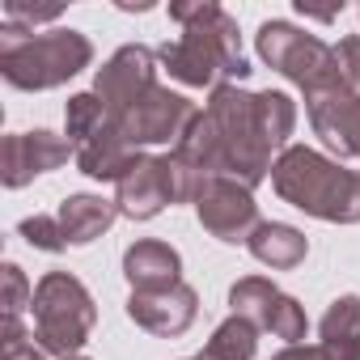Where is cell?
Wrapping results in <instances>:
<instances>
[{
	"label": "cell",
	"instance_id": "cell-1",
	"mask_svg": "<svg viewBox=\"0 0 360 360\" xmlns=\"http://www.w3.org/2000/svg\"><path fill=\"white\" fill-rule=\"evenodd\" d=\"M169 18L183 26L174 43L157 51L165 72L183 85L195 89H217V85H238L250 77V64L242 56L238 22L212 5V0H195V5H169Z\"/></svg>",
	"mask_w": 360,
	"mask_h": 360
},
{
	"label": "cell",
	"instance_id": "cell-2",
	"mask_svg": "<svg viewBox=\"0 0 360 360\" xmlns=\"http://www.w3.org/2000/svg\"><path fill=\"white\" fill-rule=\"evenodd\" d=\"M271 187L284 204L301 208L305 217L330 221V225H356L360 221V174L343 169L339 161L292 144L271 165Z\"/></svg>",
	"mask_w": 360,
	"mask_h": 360
},
{
	"label": "cell",
	"instance_id": "cell-3",
	"mask_svg": "<svg viewBox=\"0 0 360 360\" xmlns=\"http://www.w3.org/2000/svg\"><path fill=\"white\" fill-rule=\"evenodd\" d=\"M94 60V43L81 30H22L0 26V72L13 89H56L85 72Z\"/></svg>",
	"mask_w": 360,
	"mask_h": 360
},
{
	"label": "cell",
	"instance_id": "cell-4",
	"mask_svg": "<svg viewBox=\"0 0 360 360\" xmlns=\"http://www.w3.org/2000/svg\"><path fill=\"white\" fill-rule=\"evenodd\" d=\"M34 339L51 356H81L94 335L98 305L72 271H47L34 288Z\"/></svg>",
	"mask_w": 360,
	"mask_h": 360
},
{
	"label": "cell",
	"instance_id": "cell-5",
	"mask_svg": "<svg viewBox=\"0 0 360 360\" xmlns=\"http://www.w3.org/2000/svg\"><path fill=\"white\" fill-rule=\"evenodd\" d=\"M204 115L217 123L221 144H225V174L238 178L246 187H259L267 169H271V144L259 131L255 119V94H246L242 85H217Z\"/></svg>",
	"mask_w": 360,
	"mask_h": 360
},
{
	"label": "cell",
	"instance_id": "cell-6",
	"mask_svg": "<svg viewBox=\"0 0 360 360\" xmlns=\"http://www.w3.org/2000/svg\"><path fill=\"white\" fill-rule=\"evenodd\" d=\"M259 56L263 64H271L280 77H288L292 85L305 89V98H318V94H330V89H343L339 85V64H335V47L288 26V22H263L259 34Z\"/></svg>",
	"mask_w": 360,
	"mask_h": 360
},
{
	"label": "cell",
	"instance_id": "cell-7",
	"mask_svg": "<svg viewBox=\"0 0 360 360\" xmlns=\"http://www.w3.org/2000/svg\"><path fill=\"white\" fill-rule=\"evenodd\" d=\"M204 183H208V178L191 174L174 153H161V157H144L123 178L115 204H119V217H127V221H153L169 204H187V200L195 204Z\"/></svg>",
	"mask_w": 360,
	"mask_h": 360
},
{
	"label": "cell",
	"instance_id": "cell-8",
	"mask_svg": "<svg viewBox=\"0 0 360 360\" xmlns=\"http://www.w3.org/2000/svg\"><path fill=\"white\" fill-rule=\"evenodd\" d=\"M200 110L183 98V94H174L165 85L148 89L136 106H127L119 119H110V127L131 144V148H144V144H178L187 131V123L195 119Z\"/></svg>",
	"mask_w": 360,
	"mask_h": 360
},
{
	"label": "cell",
	"instance_id": "cell-9",
	"mask_svg": "<svg viewBox=\"0 0 360 360\" xmlns=\"http://www.w3.org/2000/svg\"><path fill=\"white\" fill-rule=\"evenodd\" d=\"M195 217H200V225H204L217 242H229V246L250 242L255 229L263 225L250 187L238 183V178H225V174H221V178H208V183L200 187V195H195Z\"/></svg>",
	"mask_w": 360,
	"mask_h": 360
},
{
	"label": "cell",
	"instance_id": "cell-10",
	"mask_svg": "<svg viewBox=\"0 0 360 360\" xmlns=\"http://www.w3.org/2000/svg\"><path fill=\"white\" fill-rule=\"evenodd\" d=\"M229 309H233L238 318H246L255 330H271V335L284 339V343H301L305 330H309L305 309H301L288 292H280L271 280H263V276L238 280V284L229 288Z\"/></svg>",
	"mask_w": 360,
	"mask_h": 360
},
{
	"label": "cell",
	"instance_id": "cell-11",
	"mask_svg": "<svg viewBox=\"0 0 360 360\" xmlns=\"http://www.w3.org/2000/svg\"><path fill=\"white\" fill-rule=\"evenodd\" d=\"M157 51L148 47H119L94 77V94L102 98L106 115L119 119L127 106H136L148 89H157Z\"/></svg>",
	"mask_w": 360,
	"mask_h": 360
},
{
	"label": "cell",
	"instance_id": "cell-12",
	"mask_svg": "<svg viewBox=\"0 0 360 360\" xmlns=\"http://www.w3.org/2000/svg\"><path fill=\"white\" fill-rule=\"evenodd\" d=\"M77 153V144L68 136H56V131H13L5 136V144H0V178H5V187L18 191L26 183H34L39 174H51L60 169L68 157Z\"/></svg>",
	"mask_w": 360,
	"mask_h": 360
},
{
	"label": "cell",
	"instance_id": "cell-13",
	"mask_svg": "<svg viewBox=\"0 0 360 360\" xmlns=\"http://www.w3.org/2000/svg\"><path fill=\"white\" fill-rule=\"evenodd\" d=\"M200 314V297L191 284H174V288H161V292H131L127 297V318L148 330V335H161V339H174L183 335Z\"/></svg>",
	"mask_w": 360,
	"mask_h": 360
},
{
	"label": "cell",
	"instance_id": "cell-14",
	"mask_svg": "<svg viewBox=\"0 0 360 360\" xmlns=\"http://www.w3.org/2000/svg\"><path fill=\"white\" fill-rule=\"evenodd\" d=\"M309 123L318 131V140L343 161V157H360V94L352 89H330L318 98H305Z\"/></svg>",
	"mask_w": 360,
	"mask_h": 360
},
{
	"label": "cell",
	"instance_id": "cell-15",
	"mask_svg": "<svg viewBox=\"0 0 360 360\" xmlns=\"http://www.w3.org/2000/svg\"><path fill=\"white\" fill-rule=\"evenodd\" d=\"M123 276H127L131 292H161V288L183 284V259H178L174 246H165L157 238H144V242L127 246Z\"/></svg>",
	"mask_w": 360,
	"mask_h": 360
},
{
	"label": "cell",
	"instance_id": "cell-16",
	"mask_svg": "<svg viewBox=\"0 0 360 360\" xmlns=\"http://www.w3.org/2000/svg\"><path fill=\"white\" fill-rule=\"evenodd\" d=\"M144 161V153L140 148H131L110 123L89 140V144H81L77 148V165H81V174H89V178H102V183H123V178L136 169Z\"/></svg>",
	"mask_w": 360,
	"mask_h": 360
},
{
	"label": "cell",
	"instance_id": "cell-17",
	"mask_svg": "<svg viewBox=\"0 0 360 360\" xmlns=\"http://www.w3.org/2000/svg\"><path fill=\"white\" fill-rule=\"evenodd\" d=\"M56 217H60V229H64L68 246H89V242H98L115 225L119 204L102 200V195H68Z\"/></svg>",
	"mask_w": 360,
	"mask_h": 360
},
{
	"label": "cell",
	"instance_id": "cell-18",
	"mask_svg": "<svg viewBox=\"0 0 360 360\" xmlns=\"http://www.w3.org/2000/svg\"><path fill=\"white\" fill-rule=\"evenodd\" d=\"M246 246H250V255H255L263 267H271V271H292V267H301L305 255H309L305 233L292 229V225H280V221H263Z\"/></svg>",
	"mask_w": 360,
	"mask_h": 360
},
{
	"label": "cell",
	"instance_id": "cell-19",
	"mask_svg": "<svg viewBox=\"0 0 360 360\" xmlns=\"http://www.w3.org/2000/svg\"><path fill=\"white\" fill-rule=\"evenodd\" d=\"M255 347H259V330H255L246 318L229 314V318L212 330V339L204 343V352L191 356V360H255Z\"/></svg>",
	"mask_w": 360,
	"mask_h": 360
},
{
	"label": "cell",
	"instance_id": "cell-20",
	"mask_svg": "<svg viewBox=\"0 0 360 360\" xmlns=\"http://www.w3.org/2000/svg\"><path fill=\"white\" fill-rule=\"evenodd\" d=\"M255 119H259L263 140H267L271 148H280V144H288V136H292V127H297V106H292L288 94L267 89V94H255Z\"/></svg>",
	"mask_w": 360,
	"mask_h": 360
},
{
	"label": "cell",
	"instance_id": "cell-21",
	"mask_svg": "<svg viewBox=\"0 0 360 360\" xmlns=\"http://www.w3.org/2000/svg\"><path fill=\"white\" fill-rule=\"evenodd\" d=\"M64 123H68V140L81 148V144H89L106 123H110V115H106V106H102V98L89 89V94H72L68 98V106H64Z\"/></svg>",
	"mask_w": 360,
	"mask_h": 360
},
{
	"label": "cell",
	"instance_id": "cell-22",
	"mask_svg": "<svg viewBox=\"0 0 360 360\" xmlns=\"http://www.w3.org/2000/svg\"><path fill=\"white\" fill-rule=\"evenodd\" d=\"M322 339H343V335H360V297L347 292V297H335L330 309L322 314L318 322Z\"/></svg>",
	"mask_w": 360,
	"mask_h": 360
},
{
	"label": "cell",
	"instance_id": "cell-23",
	"mask_svg": "<svg viewBox=\"0 0 360 360\" xmlns=\"http://www.w3.org/2000/svg\"><path fill=\"white\" fill-rule=\"evenodd\" d=\"M18 233H22L30 246L47 250V255L68 250V238H64V229H60V217H26V221L18 225Z\"/></svg>",
	"mask_w": 360,
	"mask_h": 360
},
{
	"label": "cell",
	"instance_id": "cell-24",
	"mask_svg": "<svg viewBox=\"0 0 360 360\" xmlns=\"http://www.w3.org/2000/svg\"><path fill=\"white\" fill-rule=\"evenodd\" d=\"M26 305H34V288L18 263H5V322H22Z\"/></svg>",
	"mask_w": 360,
	"mask_h": 360
},
{
	"label": "cell",
	"instance_id": "cell-25",
	"mask_svg": "<svg viewBox=\"0 0 360 360\" xmlns=\"http://www.w3.org/2000/svg\"><path fill=\"white\" fill-rule=\"evenodd\" d=\"M335 64H339V85L360 94V34H347L335 47Z\"/></svg>",
	"mask_w": 360,
	"mask_h": 360
},
{
	"label": "cell",
	"instance_id": "cell-26",
	"mask_svg": "<svg viewBox=\"0 0 360 360\" xmlns=\"http://www.w3.org/2000/svg\"><path fill=\"white\" fill-rule=\"evenodd\" d=\"M56 18H60V9H34V5H22V0H5V22L9 26H18V22L39 26V22H56Z\"/></svg>",
	"mask_w": 360,
	"mask_h": 360
},
{
	"label": "cell",
	"instance_id": "cell-27",
	"mask_svg": "<svg viewBox=\"0 0 360 360\" xmlns=\"http://www.w3.org/2000/svg\"><path fill=\"white\" fill-rule=\"evenodd\" d=\"M322 360H360V335H343V339H322L318 343Z\"/></svg>",
	"mask_w": 360,
	"mask_h": 360
},
{
	"label": "cell",
	"instance_id": "cell-28",
	"mask_svg": "<svg viewBox=\"0 0 360 360\" xmlns=\"http://www.w3.org/2000/svg\"><path fill=\"white\" fill-rule=\"evenodd\" d=\"M271 360H322V352L318 347H309V343H288L284 352H276Z\"/></svg>",
	"mask_w": 360,
	"mask_h": 360
},
{
	"label": "cell",
	"instance_id": "cell-29",
	"mask_svg": "<svg viewBox=\"0 0 360 360\" xmlns=\"http://www.w3.org/2000/svg\"><path fill=\"white\" fill-rule=\"evenodd\" d=\"M5 360H43V347H34V343L26 339V343H13V347H5Z\"/></svg>",
	"mask_w": 360,
	"mask_h": 360
},
{
	"label": "cell",
	"instance_id": "cell-30",
	"mask_svg": "<svg viewBox=\"0 0 360 360\" xmlns=\"http://www.w3.org/2000/svg\"><path fill=\"white\" fill-rule=\"evenodd\" d=\"M64 360H89V356H64Z\"/></svg>",
	"mask_w": 360,
	"mask_h": 360
}]
</instances>
